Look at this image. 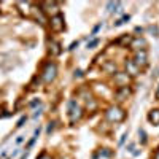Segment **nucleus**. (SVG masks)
I'll use <instances>...</instances> for the list:
<instances>
[{
  "label": "nucleus",
  "mask_w": 159,
  "mask_h": 159,
  "mask_svg": "<svg viewBox=\"0 0 159 159\" xmlns=\"http://www.w3.org/2000/svg\"><path fill=\"white\" fill-rule=\"evenodd\" d=\"M105 118L111 123H121L126 118V111L123 108H119V107H111V108H108L107 111H105Z\"/></svg>",
  "instance_id": "1"
},
{
  "label": "nucleus",
  "mask_w": 159,
  "mask_h": 159,
  "mask_svg": "<svg viewBox=\"0 0 159 159\" xmlns=\"http://www.w3.org/2000/svg\"><path fill=\"white\" fill-rule=\"evenodd\" d=\"M56 75H57L56 64L54 62H48L45 65L43 72H42V80H43L45 83H51V81H54V80H56Z\"/></svg>",
  "instance_id": "2"
},
{
  "label": "nucleus",
  "mask_w": 159,
  "mask_h": 159,
  "mask_svg": "<svg viewBox=\"0 0 159 159\" xmlns=\"http://www.w3.org/2000/svg\"><path fill=\"white\" fill-rule=\"evenodd\" d=\"M69 115H70V121H72V123L78 121V119L83 116L81 107H80V105L76 103V100H73V99L69 102Z\"/></svg>",
  "instance_id": "3"
},
{
  "label": "nucleus",
  "mask_w": 159,
  "mask_h": 159,
  "mask_svg": "<svg viewBox=\"0 0 159 159\" xmlns=\"http://www.w3.org/2000/svg\"><path fill=\"white\" fill-rule=\"evenodd\" d=\"M134 62L139 69H142V67H147L148 65V54H147V49H140V51H137L135 52V56H134Z\"/></svg>",
  "instance_id": "4"
},
{
  "label": "nucleus",
  "mask_w": 159,
  "mask_h": 159,
  "mask_svg": "<svg viewBox=\"0 0 159 159\" xmlns=\"http://www.w3.org/2000/svg\"><path fill=\"white\" fill-rule=\"evenodd\" d=\"M51 29L54 30V32H61V30H64V27H65V24H64V16L62 15H54L51 18Z\"/></svg>",
  "instance_id": "5"
},
{
  "label": "nucleus",
  "mask_w": 159,
  "mask_h": 159,
  "mask_svg": "<svg viewBox=\"0 0 159 159\" xmlns=\"http://www.w3.org/2000/svg\"><path fill=\"white\" fill-rule=\"evenodd\" d=\"M129 96H130V88H129V86H121V88H118L116 92H115V99H116L118 102L126 100Z\"/></svg>",
  "instance_id": "6"
},
{
  "label": "nucleus",
  "mask_w": 159,
  "mask_h": 159,
  "mask_svg": "<svg viewBox=\"0 0 159 159\" xmlns=\"http://www.w3.org/2000/svg\"><path fill=\"white\" fill-rule=\"evenodd\" d=\"M145 46H147V42H145L143 38H132L130 48H134V49L140 51V49H145Z\"/></svg>",
  "instance_id": "7"
},
{
  "label": "nucleus",
  "mask_w": 159,
  "mask_h": 159,
  "mask_svg": "<svg viewBox=\"0 0 159 159\" xmlns=\"http://www.w3.org/2000/svg\"><path fill=\"white\" fill-rule=\"evenodd\" d=\"M148 119L153 126H159V108H154L148 113Z\"/></svg>",
  "instance_id": "8"
},
{
  "label": "nucleus",
  "mask_w": 159,
  "mask_h": 159,
  "mask_svg": "<svg viewBox=\"0 0 159 159\" xmlns=\"http://www.w3.org/2000/svg\"><path fill=\"white\" fill-rule=\"evenodd\" d=\"M126 69H127V73H130L132 76H135V75L139 73V70H140L132 61H127V62H126Z\"/></svg>",
  "instance_id": "9"
},
{
  "label": "nucleus",
  "mask_w": 159,
  "mask_h": 159,
  "mask_svg": "<svg viewBox=\"0 0 159 159\" xmlns=\"http://www.w3.org/2000/svg\"><path fill=\"white\" fill-rule=\"evenodd\" d=\"M48 45H49V51H51L54 56L61 54V45H59V43H56L54 40H49V42H48Z\"/></svg>",
  "instance_id": "10"
},
{
  "label": "nucleus",
  "mask_w": 159,
  "mask_h": 159,
  "mask_svg": "<svg viewBox=\"0 0 159 159\" xmlns=\"http://www.w3.org/2000/svg\"><path fill=\"white\" fill-rule=\"evenodd\" d=\"M129 19H130V16H129V15H124L121 19H118V21L115 22V27H119V25H123V24H124L126 21H129Z\"/></svg>",
  "instance_id": "11"
},
{
  "label": "nucleus",
  "mask_w": 159,
  "mask_h": 159,
  "mask_svg": "<svg viewBox=\"0 0 159 159\" xmlns=\"http://www.w3.org/2000/svg\"><path fill=\"white\" fill-rule=\"evenodd\" d=\"M130 42H132V38H130V37H127V35H124L123 38L116 40V45H123V43H129V45H130Z\"/></svg>",
  "instance_id": "12"
},
{
  "label": "nucleus",
  "mask_w": 159,
  "mask_h": 159,
  "mask_svg": "<svg viewBox=\"0 0 159 159\" xmlns=\"http://www.w3.org/2000/svg\"><path fill=\"white\" fill-rule=\"evenodd\" d=\"M139 135L142 137V143H143V145L147 143V134H145V130H143V129H140V130H139Z\"/></svg>",
  "instance_id": "13"
},
{
  "label": "nucleus",
  "mask_w": 159,
  "mask_h": 159,
  "mask_svg": "<svg viewBox=\"0 0 159 159\" xmlns=\"http://www.w3.org/2000/svg\"><path fill=\"white\" fill-rule=\"evenodd\" d=\"M25 121H27V116H21V119H19V121H18V124H16V127H22Z\"/></svg>",
  "instance_id": "14"
},
{
  "label": "nucleus",
  "mask_w": 159,
  "mask_h": 159,
  "mask_svg": "<svg viewBox=\"0 0 159 159\" xmlns=\"http://www.w3.org/2000/svg\"><path fill=\"white\" fill-rule=\"evenodd\" d=\"M96 45H99V38H96V40H92L91 43H88V48H94Z\"/></svg>",
  "instance_id": "15"
},
{
  "label": "nucleus",
  "mask_w": 159,
  "mask_h": 159,
  "mask_svg": "<svg viewBox=\"0 0 159 159\" xmlns=\"http://www.w3.org/2000/svg\"><path fill=\"white\" fill-rule=\"evenodd\" d=\"M38 159H52V157H51L48 153H45V151H43L42 154H40V157H38Z\"/></svg>",
  "instance_id": "16"
},
{
  "label": "nucleus",
  "mask_w": 159,
  "mask_h": 159,
  "mask_svg": "<svg viewBox=\"0 0 159 159\" xmlns=\"http://www.w3.org/2000/svg\"><path fill=\"white\" fill-rule=\"evenodd\" d=\"M126 139H127V132H126V134H123V137H121V140H119V145H123V143L126 142Z\"/></svg>",
  "instance_id": "17"
},
{
  "label": "nucleus",
  "mask_w": 159,
  "mask_h": 159,
  "mask_svg": "<svg viewBox=\"0 0 159 159\" xmlns=\"http://www.w3.org/2000/svg\"><path fill=\"white\" fill-rule=\"evenodd\" d=\"M52 129H54V123H49V126H48V134H51Z\"/></svg>",
  "instance_id": "18"
},
{
  "label": "nucleus",
  "mask_w": 159,
  "mask_h": 159,
  "mask_svg": "<svg viewBox=\"0 0 159 159\" xmlns=\"http://www.w3.org/2000/svg\"><path fill=\"white\" fill-rule=\"evenodd\" d=\"M35 105H40V100H34V102H30V107H35Z\"/></svg>",
  "instance_id": "19"
},
{
  "label": "nucleus",
  "mask_w": 159,
  "mask_h": 159,
  "mask_svg": "<svg viewBox=\"0 0 159 159\" xmlns=\"http://www.w3.org/2000/svg\"><path fill=\"white\" fill-rule=\"evenodd\" d=\"M75 46H78V42H73V43L70 45V48H69V49H75Z\"/></svg>",
  "instance_id": "20"
},
{
  "label": "nucleus",
  "mask_w": 159,
  "mask_h": 159,
  "mask_svg": "<svg viewBox=\"0 0 159 159\" xmlns=\"http://www.w3.org/2000/svg\"><path fill=\"white\" fill-rule=\"evenodd\" d=\"M75 76H83V72H81V70H76V72H75Z\"/></svg>",
  "instance_id": "21"
},
{
  "label": "nucleus",
  "mask_w": 159,
  "mask_h": 159,
  "mask_svg": "<svg viewBox=\"0 0 159 159\" xmlns=\"http://www.w3.org/2000/svg\"><path fill=\"white\" fill-rule=\"evenodd\" d=\"M156 99L159 100V84H157V89H156Z\"/></svg>",
  "instance_id": "22"
},
{
  "label": "nucleus",
  "mask_w": 159,
  "mask_h": 159,
  "mask_svg": "<svg viewBox=\"0 0 159 159\" xmlns=\"http://www.w3.org/2000/svg\"><path fill=\"white\" fill-rule=\"evenodd\" d=\"M16 142H18V143H22V142H24V137H18V140H16Z\"/></svg>",
  "instance_id": "23"
},
{
  "label": "nucleus",
  "mask_w": 159,
  "mask_h": 159,
  "mask_svg": "<svg viewBox=\"0 0 159 159\" xmlns=\"http://www.w3.org/2000/svg\"><path fill=\"white\" fill-rule=\"evenodd\" d=\"M154 159H159V150H157V153L154 154Z\"/></svg>",
  "instance_id": "24"
}]
</instances>
